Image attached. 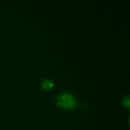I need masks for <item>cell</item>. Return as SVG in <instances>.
<instances>
[{
  "instance_id": "7a4b0ae2",
  "label": "cell",
  "mask_w": 130,
  "mask_h": 130,
  "mask_svg": "<svg viewBox=\"0 0 130 130\" xmlns=\"http://www.w3.org/2000/svg\"><path fill=\"white\" fill-rule=\"evenodd\" d=\"M42 87L45 90H50L53 87V83L50 80H45L43 82Z\"/></svg>"
},
{
  "instance_id": "6da1fadb",
  "label": "cell",
  "mask_w": 130,
  "mask_h": 130,
  "mask_svg": "<svg viewBox=\"0 0 130 130\" xmlns=\"http://www.w3.org/2000/svg\"><path fill=\"white\" fill-rule=\"evenodd\" d=\"M57 104L66 109H72L76 105V100L71 94L64 93L58 97Z\"/></svg>"
}]
</instances>
